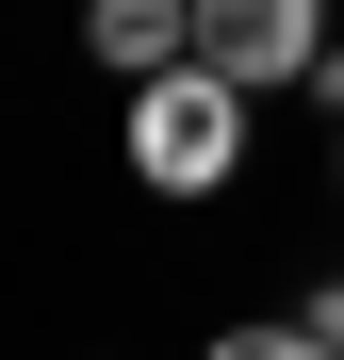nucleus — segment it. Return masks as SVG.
<instances>
[{
	"instance_id": "obj_6",
	"label": "nucleus",
	"mask_w": 344,
	"mask_h": 360,
	"mask_svg": "<svg viewBox=\"0 0 344 360\" xmlns=\"http://www.w3.org/2000/svg\"><path fill=\"white\" fill-rule=\"evenodd\" d=\"M312 98H328V115H344V33H328V66H312Z\"/></svg>"
},
{
	"instance_id": "obj_3",
	"label": "nucleus",
	"mask_w": 344,
	"mask_h": 360,
	"mask_svg": "<svg viewBox=\"0 0 344 360\" xmlns=\"http://www.w3.org/2000/svg\"><path fill=\"white\" fill-rule=\"evenodd\" d=\"M82 49L132 66V82H164V66H197V0H82Z\"/></svg>"
},
{
	"instance_id": "obj_5",
	"label": "nucleus",
	"mask_w": 344,
	"mask_h": 360,
	"mask_svg": "<svg viewBox=\"0 0 344 360\" xmlns=\"http://www.w3.org/2000/svg\"><path fill=\"white\" fill-rule=\"evenodd\" d=\"M312 328H328V360H344V278H328V295H312Z\"/></svg>"
},
{
	"instance_id": "obj_7",
	"label": "nucleus",
	"mask_w": 344,
	"mask_h": 360,
	"mask_svg": "<svg viewBox=\"0 0 344 360\" xmlns=\"http://www.w3.org/2000/svg\"><path fill=\"white\" fill-rule=\"evenodd\" d=\"M328 164H344V115H328Z\"/></svg>"
},
{
	"instance_id": "obj_2",
	"label": "nucleus",
	"mask_w": 344,
	"mask_h": 360,
	"mask_svg": "<svg viewBox=\"0 0 344 360\" xmlns=\"http://www.w3.org/2000/svg\"><path fill=\"white\" fill-rule=\"evenodd\" d=\"M328 33H344V0H197V66H229L246 98L312 82V66H328Z\"/></svg>"
},
{
	"instance_id": "obj_1",
	"label": "nucleus",
	"mask_w": 344,
	"mask_h": 360,
	"mask_svg": "<svg viewBox=\"0 0 344 360\" xmlns=\"http://www.w3.org/2000/svg\"><path fill=\"white\" fill-rule=\"evenodd\" d=\"M246 82L229 66H164V82H132V180L148 197H229L246 180Z\"/></svg>"
},
{
	"instance_id": "obj_4",
	"label": "nucleus",
	"mask_w": 344,
	"mask_h": 360,
	"mask_svg": "<svg viewBox=\"0 0 344 360\" xmlns=\"http://www.w3.org/2000/svg\"><path fill=\"white\" fill-rule=\"evenodd\" d=\"M213 360H328V328H312V311H295V328H229Z\"/></svg>"
}]
</instances>
